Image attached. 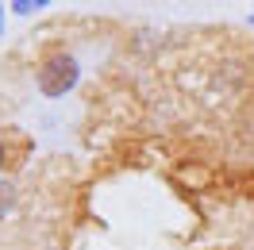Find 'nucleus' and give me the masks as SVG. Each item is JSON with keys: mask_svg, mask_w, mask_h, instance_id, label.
Returning a JSON list of instances; mask_svg holds the SVG:
<instances>
[{"mask_svg": "<svg viewBox=\"0 0 254 250\" xmlns=\"http://www.w3.org/2000/svg\"><path fill=\"white\" fill-rule=\"evenodd\" d=\"M4 166H8V142L0 139V173H4Z\"/></svg>", "mask_w": 254, "mask_h": 250, "instance_id": "20e7f679", "label": "nucleus"}, {"mask_svg": "<svg viewBox=\"0 0 254 250\" xmlns=\"http://www.w3.org/2000/svg\"><path fill=\"white\" fill-rule=\"evenodd\" d=\"M247 23H251V27H254V8H251V12H247Z\"/></svg>", "mask_w": 254, "mask_h": 250, "instance_id": "423d86ee", "label": "nucleus"}, {"mask_svg": "<svg viewBox=\"0 0 254 250\" xmlns=\"http://www.w3.org/2000/svg\"><path fill=\"white\" fill-rule=\"evenodd\" d=\"M8 12H12V16H31V12H35V0H12Z\"/></svg>", "mask_w": 254, "mask_h": 250, "instance_id": "7ed1b4c3", "label": "nucleus"}, {"mask_svg": "<svg viewBox=\"0 0 254 250\" xmlns=\"http://www.w3.org/2000/svg\"><path fill=\"white\" fill-rule=\"evenodd\" d=\"M77 81H81V62L69 50H50L35 65V89L47 100H62L65 93L77 89Z\"/></svg>", "mask_w": 254, "mask_h": 250, "instance_id": "f257e3e1", "label": "nucleus"}, {"mask_svg": "<svg viewBox=\"0 0 254 250\" xmlns=\"http://www.w3.org/2000/svg\"><path fill=\"white\" fill-rule=\"evenodd\" d=\"M0 35H4V4H0Z\"/></svg>", "mask_w": 254, "mask_h": 250, "instance_id": "39448f33", "label": "nucleus"}, {"mask_svg": "<svg viewBox=\"0 0 254 250\" xmlns=\"http://www.w3.org/2000/svg\"><path fill=\"white\" fill-rule=\"evenodd\" d=\"M16 200V185L12 181H0V216H4V208Z\"/></svg>", "mask_w": 254, "mask_h": 250, "instance_id": "f03ea898", "label": "nucleus"}, {"mask_svg": "<svg viewBox=\"0 0 254 250\" xmlns=\"http://www.w3.org/2000/svg\"><path fill=\"white\" fill-rule=\"evenodd\" d=\"M47 4H50V0H35V8H47Z\"/></svg>", "mask_w": 254, "mask_h": 250, "instance_id": "0eeeda50", "label": "nucleus"}, {"mask_svg": "<svg viewBox=\"0 0 254 250\" xmlns=\"http://www.w3.org/2000/svg\"><path fill=\"white\" fill-rule=\"evenodd\" d=\"M251 196H254V185H251Z\"/></svg>", "mask_w": 254, "mask_h": 250, "instance_id": "6e6552de", "label": "nucleus"}]
</instances>
